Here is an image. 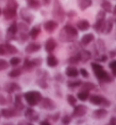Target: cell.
Here are the masks:
<instances>
[{"mask_svg":"<svg viewBox=\"0 0 116 125\" xmlns=\"http://www.w3.org/2000/svg\"><path fill=\"white\" fill-rule=\"evenodd\" d=\"M107 115H108V113H107L106 109H104V108L97 109V110H95V112L92 113V117L96 119H103V118H105Z\"/></svg>","mask_w":116,"mask_h":125,"instance_id":"obj_20","label":"cell"},{"mask_svg":"<svg viewBox=\"0 0 116 125\" xmlns=\"http://www.w3.org/2000/svg\"><path fill=\"white\" fill-rule=\"evenodd\" d=\"M95 75H96L97 80H99L100 82H103V83H112L114 81V76L110 75L109 73H107L105 69L100 71L99 73H97Z\"/></svg>","mask_w":116,"mask_h":125,"instance_id":"obj_5","label":"cell"},{"mask_svg":"<svg viewBox=\"0 0 116 125\" xmlns=\"http://www.w3.org/2000/svg\"><path fill=\"white\" fill-rule=\"evenodd\" d=\"M40 49H41V46H40L39 43H35V42H31V43H29V44L25 47V51H26L27 53L38 52Z\"/></svg>","mask_w":116,"mask_h":125,"instance_id":"obj_19","label":"cell"},{"mask_svg":"<svg viewBox=\"0 0 116 125\" xmlns=\"http://www.w3.org/2000/svg\"><path fill=\"white\" fill-rule=\"evenodd\" d=\"M55 80H56L58 83H63L64 81H65V79H64V76L62 75V74H56V75H55Z\"/></svg>","mask_w":116,"mask_h":125,"instance_id":"obj_52","label":"cell"},{"mask_svg":"<svg viewBox=\"0 0 116 125\" xmlns=\"http://www.w3.org/2000/svg\"><path fill=\"white\" fill-rule=\"evenodd\" d=\"M66 99H67V102H68L71 106H73L74 107V106L76 105V98H75L73 94H68L66 97Z\"/></svg>","mask_w":116,"mask_h":125,"instance_id":"obj_43","label":"cell"},{"mask_svg":"<svg viewBox=\"0 0 116 125\" xmlns=\"http://www.w3.org/2000/svg\"><path fill=\"white\" fill-rule=\"evenodd\" d=\"M72 121V116L70 115H65L62 117V124H70Z\"/></svg>","mask_w":116,"mask_h":125,"instance_id":"obj_46","label":"cell"},{"mask_svg":"<svg viewBox=\"0 0 116 125\" xmlns=\"http://www.w3.org/2000/svg\"><path fill=\"white\" fill-rule=\"evenodd\" d=\"M1 14H3V16L6 20H14L16 17L17 14V9H13V8H8V7H5L3 11H1Z\"/></svg>","mask_w":116,"mask_h":125,"instance_id":"obj_15","label":"cell"},{"mask_svg":"<svg viewBox=\"0 0 116 125\" xmlns=\"http://www.w3.org/2000/svg\"><path fill=\"white\" fill-rule=\"evenodd\" d=\"M110 101L108 100V99L106 98H103V101H101V104H100V106H103V107H110Z\"/></svg>","mask_w":116,"mask_h":125,"instance_id":"obj_51","label":"cell"},{"mask_svg":"<svg viewBox=\"0 0 116 125\" xmlns=\"http://www.w3.org/2000/svg\"><path fill=\"white\" fill-rule=\"evenodd\" d=\"M79 74H81V75L83 76V77H84V79H88V77H89V72H88V71H86V69H84V68H81L79 71Z\"/></svg>","mask_w":116,"mask_h":125,"instance_id":"obj_49","label":"cell"},{"mask_svg":"<svg viewBox=\"0 0 116 125\" xmlns=\"http://www.w3.org/2000/svg\"><path fill=\"white\" fill-rule=\"evenodd\" d=\"M7 102H8V100H7L6 97H5L3 94H0V105L1 106L7 105Z\"/></svg>","mask_w":116,"mask_h":125,"instance_id":"obj_53","label":"cell"},{"mask_svg":"<svg viewBox=\"0 0 116 125\" xmlns=\"http://www.w3.org/2000/svg\"><path fill=\"white\" fill-rule=\"evenodd\" d=\"M26 3L29 8L34 9V10L39 9L40 7H41V2H40L39 0H26Z\"/></svg>","mask_w":116,"mask_h":125,"instance_id":"obj_26","label":"cell"},{"mask_svg":"<svg viewBox=\"0 0 116 125\" xmlns=\"http://www.w3.org/2000/svg\"><path fill=\"white\" fill-rule=\"evenodd\" d=\"M5 55H7L5 44H0V56H5Z\"/></svg>","mask_w":116,"mask_h":125,"instance_id":"obj_54","label":"cell"},{"mask_svg":"<svg viewBox=\"0 0 116 125\" xmlns=\"http://www.w3.org/2000/svg\"><path fill=\"white\" fill-rule=\"evenodd\" d=\"M37 76H38V77H43V79L48 80L49 74H48V72H47V71H44V69H39V71L37 72Z\"/></svg>","mask_w":116,"mask_h":125,"instance_id":"obj_42","label":"cell"},{"mask_svg":"<svg viewBox=\"0 0 116 125\" xmlns=\"http://www.w3.org/2000/svg\"><path fill=\"white\" fill-rule=\"evenodd\" d=\"M14 106L17 112H23L24 104H23V94H16L15 95V100H14Z\"/></svg>","mask_w":116,"mask_h":125,"instance_id":"obj_13","label":"cell"},{"mask_svg":"<svg viewBox=\"0 0 116 125\" xmlns=\"http://www.w3.org/2000/svg\"><path fill=\"white\" fill-rule=\"evenodd\" d=\"M5 48H6V52L9 53V55H14V53L17 52L16 47H14L13 44H10V43H6V44H5Z\"/></svg>","mask_w":116,"mask_h":125,"instance_id":"obj_34","label":"cell"},{"mask_svg":"<svg viewBox=\"0 0 116 125\" xmlns=\"http://www.w3.org/2000/svg\"><path fill=\"white\" fill-rule=\"evenodd\" d=\"M21 74H22V69H21V68H17L16 66H15V68L11 69V71L9 72L8 76H9V77H11V79H15V77H18V76H21Z\"/></svg>","mask_w":116,"mask_h":125,"instance_id":"obj_32","label":"cell"},{"mask_svg":"<svg viewBox=\"0 0 116 125\" xmlns=\"http://www.w3.org/2000/svg\"><path fill=\"white\" fill-rule=\"evenodd\" d=\"M47 65L49 67H56L58 65V59L53 55H49L47 57Z\"/></svg>","mask_w":116,"mask_h":125,"instance_id":"obj_28","label":"cell"},{"mask_svg":"<svg viewBox=\"0 0 116 125\" xmlns=\"http://www.w3.org/2000/svg\"><path fill=\"white\" fill-rule=\"evenodd\" d=\"M89 95H90V91H88V90H81L77 93V99H80L81 101H86L89 99Z\"/></svg>","mask_w":116,"mask_h":125,"instance_id":"obj_30","label":"cell"},{"mask_svg":"<svg viewBox=\"0 0 116 125\" xmlns=\"http://www.w3.org/2000/svg\"><path fill=\"white\" fill-rule=\"evenodd\" d=\"M110 56H112V57L115 56V51H112V52H110Z\"/></svg>","mask_w":116,"mask_h":125,"instance_id":"obj_61","label":"cell"},{"mask_svg":"<svg viewBox=\"0 0 116 125\" xmlns=\"http://www.w3.org/2000/svg\"><path fill=\"white\" fill-rule=\"evenodd\" d=\"M103 98L101 95H98V94H95V95H89V100L90 102L95 106H100L101 101H103Z\"/></svg>","mask_w":116,"mask_h":125,"instance_id":"obj_24","label":"cell"},{"mask_svg":"<svg viewBox=\"0 0 116 125\" xmlns=\"http://www.w3.org/2000/svg\"><path fill=\"white\" fill-rule=\"evenodd\" d=\"M0 15H1V9H0Z\"/></svg>","mask_w":116,"mask_h":125,"instance_id":"obj_62","label":"cell"},{"mask_svg":"<svg viewBox=\"0 0 116 125\" xmlns=\"http://www.w3.org/2000/svg\"><path fill=\"white\" fill-rule=\"evenodd\" d=\"M104 23H105V18H100V20H97L96 23H95V25H93V29H95V31L103 33Z\"/></svg>","mask_w":116,"mask_h":125,"instance_id":"obj_27","label":"cell"},{"mask_svg":"<svg viewBox=\"0 0 116 125\" xmlns=\"http://www.w3.org/2000/svg\"><path fill=\"white\" fill-rule=\"evenodd\" d=\"M91 5H92V1H91V0H77V6H79V8L81 10L88 9Z\"/></svg>","mask_w":116,"mask_h":125,"instance_id":"obj_23","label":"cell"},{"mask_svg":"<svg viewBox=\"0 0 116 125\" xmlns=\"http://www.w3.org/2000/svg\"><path fill=\"white\" fill-rule=\"evenodd\" d=\"M50 1H51V0H42V3L44 5V6H48V5L50 3Z\"/></svg>","mask_w":116,"mask_h":125,"instance_id":"obj_60","label":"cell"},{"mask_svg":"<svg viewBox=\"0 0 116 125\" xmlns=\"http://www.w3.org/2000/svg\"><path fill=\"white\" fill-rule=\"evenodd\" d=\"M53 17L56 22H64L66 13L64 10L62 3L59 2V0H53Z\"/></svg>","mask_w":116,"mask_h":125,"instance_id":"obj_3","label":"cell"},{"mask_svg":"<svg viewBox=\"0 0 116 125\" xmlns=\"http://www.w3.org/2000/svg\"><path fill=\"white\" fill-rule=\"evenodd\" d=\"M20 16H21V18H22V20H23L25 23H27V24L32 23L33 20H34L33 14L30 13V10L27 9V8H22V9H21Z\"/></svg>","mask_w":116,"mask_h":125,"instance_id":"obj_7","label":"cell"},{"mask_svg":"<svg viewBox=\"0 0 116 125\" xmlns=\"http://www.w3.org/2000/svg\"><path fill=\"white\" fill-rule=\"evenodd\" d=\"M20 62H21V58L20 57H13V58H10V60H9V64L11 66H18L20 65Z\"/></svg>","mask_w":116,"mask_h":125,"instance_id":"obj_44","label":"cell"},{"mask_svg":"<svg viewBox=\"0 0 116 125\" xmlns=\"http://www.w3.org/2000/svg\"><path fill=\"white\" fill-rule=\"evenodd\" d=\"M79 53H80V58H81V62H88L89 59H91V56H92L89 50H85V49H83V50H81V51H79Z\"/></svg>","mask_w":116,"mask_h":125,"instance_id":"obj_21","label":"cell"},{"mask_svg":"<svg viewBox=\"0 0 116 125\" xmlns=\"http://www.w3.org/2000/svg\"><path fill=\"white\" fill-rule=\"evenodd\" d=\"M93 40H95V35H93V33H86V34H84V35L81 38L80 43H81V46L86 47V46H89Z\"/></svg>","mask_w":116,"mask_h":125,"instance_id":"obj_17","label":"cell"},{"mask_svg":"<svg viewBox=\"0 0 116 125\" xmlns=\"http://www.w3.org/2000/svg\"><path fill=\"white\" fill-rule=\"evenodd\" d=\"M8 65H9V62H7L5 59H0V72L5 71L8 67Z\"/></svg>","mask_w":116,"mask_h":125,"instance_id":"obj_47","label":"cell"},{"mask_svg":"<svg viewBox=\"0 0 116 125\" xmlns=\"http://www.w3.org/2000/svg\"><path fill=\"white\" fill-rule=\"evenodd\" d=\"M41 27H40V25H37V26L32 27L31 30H29V35H30V38H32V39H35L38 35L40 34V32H41Z\"/></svg>","mask_w":116,"mask_h":125,"instance_id":"obj_29","label":"cell"},{"mask_svg":"<svg viewBox=\"0 0 116 125\" xmlns=\"http://www.w3.org/2000/svg\"><path fill=\"white\" fill-rule=\"evenodd\" d=\"M3 90H5L7 93L11 94V93H15L16 91H21V86L18 85V84H16V83L10 82V83H7L6 85H5Z\"/></svg>","mask_w":116,"mask_h":125,"instance_id":"obj_16","label":"cell"},{"mask_svg":"<svg viewBox=\"0 0 116 125\" xmlns=\"http://www.w3.org/2000/svg\"><path fill=\"white\" fill-rule=\"evenodd\" d=\"M65 75L68 76L70 79H76L77 75H79V69L74 65H70L65 69Z\"/></svg>","mask_w":116,"mask_h":125,"instance_id":"obj_12","label":"cell"},{"mask_svg":"<svg viewBox=\"0 0 116 125\" xmlns=\"http://www.w3.org/2000/svg\"><path fill=\"white\" fill-rule=\"evenodd\" d=\"M41 64H42V59H41L40 57L34 58V59H29V58H26V59L24 60L23 67H24V69H25V71L31 72V71H33L35 67H39Z\"/></svg>","mask_w":116,"mask_h":125,"instance_id":"obj_4","label":"cell"},{"mask_svg":"<svg viewBox=\"0 0 116 125\" xmlns=\"http://www.w3.org/2000/svg\"><path fill=\"white\" fill-rule=\"evenodd\" d=\"M101 9L105 10L106 13H110V11H113V5L109 0H103L101 1Z\"/></svg>","mask_w":116,"mask_h":125,"instance_id":"obj_25","label":"cell"},{"mask_svg":"<svg viewBox=\"0 0 116 125\" xmlns=\"http://www.w3.org/2000/svg\"><path fill=\"white\" fill-rule=\"evenodd\" d=\"M23 99H25L26 104L30 107H33V106L39 105L40 100L42 99V94L39 92V91H27L23 94Z\"/></svg>","mask_w":116,"mask_h":125,"instance_id":"obj_2","label":"cell"},{"mask_svg":"<svg viewBox=\"0 0 116 125\" xmlns=\"http://www.w3.org/2000/svg\"><path fill=\"white\" fill-rule=\"evenodd\" d=\"M116 123V118L115 117H112V118H110V121H109V125H114Z\"/></svg>","mask_w":116,"mask_h":125,"instance_id":"obj_57","label":"cell"},{"mask_svg":"<svg viewBox=\"0 0 116 125\" xmlns=\"http://www.w3.org/2000/svg\"><path fill=\"white\" fill-rule=\"evenodd\" d=\"M40 124H41V125H50L51 123H50L48 119H44V121H41V122H40Z\"/></svg>","mask_w":116,"mask_h":125,"instance_id":"obj_56","label":"cell"},{"mask_svg":"<svg viewBox=\"0 0 116 125\" xmlns=\"http://www.w3.org/2000/svg\"><path fill=\"white\" fill-rule=\"evenodd\" d=\"M16 34H17V24L13 23L7 30V35H6L7 40H14L16 38Z\"/></svg>","mask_w":116,"mask_h":125,"instance_id":"obj_14","label":"cell"},{"mask_svg":"<svg viewBox=\"0 0 116 125\" xmlns=\"http://www.w3.org/2000/svg\"><path fill=\"white\" fill-rule=\"evenodd\" d=\"M39 105L41 106V108L46 109V110H53V109L56 108L55 102H53L50 98H42L41 100H40Z\"/></svg>","mask_w":116,"mask_h":125,"instance_id":"obj_6","label":"cell"},{"mask_svg":"<svg viewBox=\"0 0 116 125\" xmlns=\"http://www.w3.org/2000/svg\"><path fill=\"white\" fill-rule=\"evenodd\" d=\"M67 15H68L70 17H74L76 14H75V11H74V10H72V11H68V14H67Z\"/></svg>","mask_w":116,"mask_h":125,"instance_id":"obj_58","label":"cell"},{"mask_svg":"<svg viewBox=\"0 0 116 125\" xmlns=\"http://www.w3.org/2000/svg\"><path fill=\"white\" fill-rule=\"evenodd\" d=\"M88 113V108L84 105H79V106H74V110H73V115L72 117H83Z\"/></svg>","mask_w":116,"mask_h":125,"instance_id":"obj_8","label":"cell"},{"mask_svg":"<svg viewBox=\"0 0 116 125\" xmlns=\"http://www.w3.org/2000/svg\"><path fill=\"white\" fill-rule=\"evenodd\" d=\"M6 7L17 9L18 8V2H17V0H6Z\"/></svg>","mask_w":116,"mask_h":125,"instance_id":"obj_36","label":"cell"},{"mask_svg":"<svg viewBox=\"0 0 116 125\" xmlns=\"http://www.w3.org/2000/svg\"><path fill=\"white\" fill-rule=\"evenodd\" d=\"M37 84L41 88V89H47L48 88V83H47V80L43 79V77H38L37 79Z\"/></svg>","mask_w":116,"mask_h":125,"instance_id":"obj_35","label":"cell"},{"mask_svg":"<svg viewBox=\"0 0 116 125\" xmlns=\"http://www.w3.org/2000/svg\"><path fill=\"white\" fill-rule=\"evenodd\" d=\"M81 84H82V81H80V80H70V81L67 82V86L71 88V89L81 86Z\"/></svg>","mask_w":116,"mask_h":125,"instance_id":"obj_33","label":"cell"},{"mask_svg":"<svg viewBox=\"0 0 116 125\" xmlns=\"http://www.w3.org/2000/svg\"><path fill=\"white\" fill-rule=\"evenodd\" d=\"M56 47H57V43H56V41L53 39H48L46 41V43H44V49H46V51L47 52H49V53H51L53 51V50L56 49Z\"/></svg>","mask_w":116,"mask_h":125,"instance_id":"obj_18","label":"cell"},{"mask_svg":"<svg viewBox=\"0 0 116 125\" xmlns=\"http://www.w3.org/2000/svg\"><path fill=\"white\" fill-rule=\"evenodd\" d=\"M23 112H24V115H25V117H26L29 121H31V122H33V121H37V119L39 118V115H38V113L34 112V109H32L31 107H30V108H24Z\"/></svg>","mask_w":116,"mask_h":125,"instance_id":"obj_9","label":"cell"},{"mask_svg":"<svg viewBox=\"0 0 116 125\" xmlns=\"http://www.w3.org/2000/svg\"><path fill=\"white\" fill-rule=\"evenodd\" d=\"M81 62V58H80V53L76 52V55H74V56L70 57V59H68V62H70L71 65H75L77 62Z\"/></svg>","mask_w":116,"mask_h":125,"instance_id":"obj_37","label":"cell"},{"mask_svg":"<svg viewBox=\"0 0 116 125\" xmlns=\"http://www.w3.org/2000/svg\"><path fill=\"white\" fill-rule=\"evenodd\" d=\"M91 67H92V71L95 74H97V73H99L100 71H103L104 67L100 64H98V62H91Z\"/></svg>","mask_w":116,"mask_h":125,"instance_id":"obj_39","label":"cell"},{"mask_svg":"<svg viewBox=\"0 0 116 125\" xmlns=\"http://www.w3.org/2000/svg\"><path fill=\"white\" fill-rule=\"evenodd\" d=\"M24 124H26V125H31V123L25 122V121H21V122H18V125H24Z\"/></svg>","mask_w":116,"mask_h":125,"instance_id":"obj_59","label":"cell"},{"mask_svg":"<svg viewBox=\"0 0 116 125\" xmlns=\"http://www.w3.org/2000/svg\"><path fill=\"white\" fill-rule=\"evenodd\" d=\"M29 24L25 23V22H20L17 24V32H29Z\"/></svg>","mask_w":116,"mask_h":125,"instance_id":"obj_31","label":"cell"},{"mask_svg":"<svg viewBox=\"0 0 116 125\" xmlns=\"http://www.w3.org/2000/svg\"><path fill=\"white\" fill-rule=\"evenodd\" d=\"M79 36V32L74 26L67 24L63 27L59 33V39L62 42H74Z\"/></svg>","mask_w":116,"mask_h":125,"instance_id":"obj_1","label":"cell"},{"mask_svg":"<svg viewBox=\"0 0 116 125\" xmlns=\"http://www.w3.org/2000/svg\"><path fill=\"white\" fill-rule=\"evenodd\" d=\"M109 68L112 71V75L115 77L116 76V60H113V62H109Z\"/></svg>","mask_w":116,"mask_h":125,"instance_id":"obj_45","label":"cell"},{"mask_svg":"<svg viewBox=\"0 0 116 125\" xmlns=\"http://www.w3.org/2000/svg\"><path fill=\"white\" fill-rule=\"evenodd\" d=\"M96 48H98V51H100V52H105V43H104V41L101 39H98V41H97V44H96Z\"/></svg>","mask_w":116,"mask_h":125,"instance_id":"obj_40","label":"cell"},{"mask_svg":"<svg viewBox=\"0 0 116 125\" xmlns=\"http://www.w3.org/2000/svg\"><path fill=\"white\" fill-rule=\"evenodd\" d=\"M57 27H58V22H56L55 20L47 21V22H44V24H43V29H44V31H47L48 33L53 32Z\"/></svg>","mask_w":116,"mask_h":125,"instance_id":"obj_11","label":"cell"},{"mask_svg":"<svg viewBox=\"0 0 116 125\" xmlns=\"http://www.w3.org/2000/svg\"><path fill=\"white\" fill-rule=\"evenodd\" d=\"M114 26V18L109 17V18H105V23H104V29H103V33L104 34H109L113 30Z\"/></svg>","mask_w":116,"mask_h":125,"instance_id":"obj_10","label":"cell"},{"mask_svg":"<svg viewBox=\"0 0 116 125\" xmlns=\"http://www.w3.org/2000/svg\"><path fill=\"white\" fill-rule=\"evenodd\" d=\"M96 59H97V62H107V59H108V56L107 55H105V53H103L101 56H97L96 57Z\"/></svg>","mask_w":116,"mask_h":125,"instance_id":"obj_50","label":"cell"},{"mask_svg":"<svg viewBox=\"0 0 116 125\" xmlns=\"http://www.w3.org/2000/svg\"><path fill=\"white\" fill-rule=\"evenodd\" d=\"M81 86H82V90H88V91H90V90H93V89H96V85H95L93 83H91V82H85V83H83V82H82Z\"/></svg>","mask_w":116,"mask_h":125,"instance_id":"obj_38","label":"cell"},{"mask_svg":"<svg viewBox=\"0 0 116 125\" xmlns=\"http://www.w3.org/2000/svg\"><path fill=\"white\" fill-rule=\"evenodd\" d=\"M18 33V38H20L21 42H24V41H27V39L30 38L29 35V32H17Z\"/></svg>","mask_w":116,"mask_h":125,"instance_id":"obj_41","label":"cell"},{"mask_svg":"<svg viewBox=\"0 0 116 125\" xmlns=\"http://www.w3.org/2000/svg\"><path fill=\"white\" fill-rule=\"evenodd\" d=\"M76 26L80 31H86V30H89L90 23H89V21H86V20H80L77 22Z\"/></svg>","mask_w":116,"mask_h":125,"instance_id":"obj_22","label":"cell"},{"mask_svg":"<svg viewBox=\"0 0 116 125\" xmlns=\"http://www.w3.org/2000/svg\"><path fill=\"white\" fill-rule=\"evenodd\" d=\"M106 11L105 10H100V11H98V14H97V16H96V18L97 20H100V18H106Z\"/></svg>","mask_w":116,"mask_h":125,"instance_id":"obj_48","label":"cell"},{"mask_svg":"<svg viewBox=\"0 0 116 125\" xmlns=\"http://www.w3.org/2000/svg\"><path fill=\"white\" fill-rule=\"evenodd\" d=\"M58 118H59V113H56L53 116L51 115V119H53V121H57Z\"/></svg>","mask_w":116,"mask_h":125,"instance_id":"obj_55","label":"cell"}]
</instances>
